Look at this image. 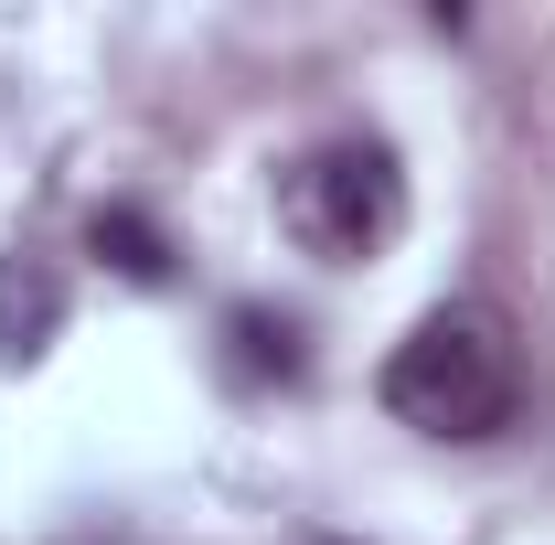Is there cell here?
Returning a JSON list of instances; mask_svg holds the SVG:
<instances>
[{
    "instance_id": "obj_4",
    "label": "cell",
    "mask_w": 555,
    "mask_h": 545,
    "mask_svg": "<svg viewBox=\"0 0 555 545\" xmlns=\"http://www.w3.org/2000/svg\"><path fill=\"white\" fill-rule=\"evenodd\" d=\"M54 332H65V278L43 268V257H0V353L33 364Z\"/></svg>"
},
{
    "instance_id": "obj_1",
    "label": "cell",
    "mask_w": 555,
    "mask_h": 545,
    "mask_svg": "<svg viewBox=\"0 0 555 545\" xmlns=\"http://www.w3.org/2000/svg\"><path fill=\"white\" fill-rule=\"evenodd\" d=\"M374 396H385V417L416 428V439H491V428H513V407H524V353H513V321L481 310V300L427 310V321L385 353Z\"/></svg>"
},
{
    "instance_id": "obj_5",
    "label": "cell",
    "mask_w": 555,
    "mask_h": 545,
    "mask_svg": "<svg viewBox=\"0 0 555 545\" xmlns=\"http://www.w3.org/2000/svg\"><path fill=\"white\" fill-rule=\"evenodd\" d=\"M86 246L129 278V289H171V236H160L139 204H96V214H86Z\"/></svg>"
},
{
    "instance_id": "obj_3",
    "label": "cell",
    "mask_w": 555,
    "mask_h": 545,
    "mask_svg": "<svg viewBox=\"0 0 555 545\" xmlns=\"http://www.w3.org/2000/svg\"><path fill=\"white\" fill-rule=\"evenodd\" d=\"M224 375H235V385H299V375H310L299 321L268 310V300H235V310H224Z\"/></svg>"
},
{
    "instance_id": "obj_6",
    "label": "cell",
    "mask_w": 555,
    "mask_h": 545,
    "mask_svg": "<svg viewBox=\"0 0 555 545\" xmlns=\"http://www.w3.org/2000/svg\"><path fill=\"white\" fill-rule=\"evenodd\" d=\"M299 545H352V535H299Z\"/></svg>"
},
{
    "instance_id": "obj_2",
    "label": "cell",
    "mask_w": 555,
    "mask_h": 545,
    "mask_svg": "<svg viewBox=\"0 0 555 545\" xmlns=\"http://www.w3.org/2000/svg\"><path fill=\"white\" fill-rule=\"evenodd\" d=\"M278 225H288L299 257H321V268H363V257H385V246L406 236V161H396L385 139H332V150L288 161V182H278Z\"/></svg>"
}]
</instances>
